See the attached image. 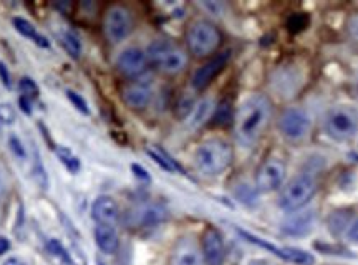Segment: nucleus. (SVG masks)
<instances>
[{"mask_svg": "<svg viewBox=\"0 0 358 265\" xmlns=\"http://www.w3.org/2000/svg\"><path fill=\"white\" fill-rule=\"evenodd\" d=\"M272 118V103L267 96L252 95L239 107L234 118V131L242 146H252L260 140Z\"/></svg>", "mask_w": 358, "mask_h": 265, "instance_id": "f257e3e1", "label": "nucleus"}, {"mask_svg": "<svg viewBox=\"0 0 358 265\" xmlns=\"http://www.w3.org/2000/svg\"><path fill=\"white\" fill-rule=\"evenodd\" d=\"M234 159L233 146L222 140H208L197 146L195 153L196 170L204 176H219Z\"/></svg>", "mask_w": 358, "mask_h": 265, "instance_id": "f03ea898", "label": "nucleus"}, {"mask_svg": "<svg viewBox=\"0 0 358 265\" xmlns=\"http://www.w3.org/2000/svg\"><path fill=\"white\" fill-rule=\"evenodd\" d=\"M148 62L166 75H178L188 66L189 57L179 45L171 40H156L150 45Z\"/></svg>", "mask_w": 358, "mask_h": 265, "instance_id": "7ed1b4c3", "label": "nucleus"}, {"mask_svg": "<svg viewBox=\"0 0 358 265\" xmlns=\"http://www.w3.org/2000/svg\"><path fill=\"white\" fill-rule=\"evenodd\" d=\"M222 35L219 28L208 20H197L191 24L186 33V44L189 53L197 58H204L213 55L221 47Z\"/></svg>", "mask_w": 358, "mask_h": 265, "instance_id": "20e7f679", "label": "nucleus"}, {"mask_svg": "<svg viewBox=\"0 0 358 265\" xmlns=\"http://www.w3.org/2000/svg\"><path fill=\"white\" fill-rule=\"evenodd\" d=\"M317 192V181L310 174H298L282 189L279 205L284 211L294 212L309 203Z\"/></svg>", "mask_w": 358, "mask_h": 265, "instance_id": "39448f33", "label": "nucleus"}, {"mask_svg": "<svg viewBox=\"0 0 358 265\" xmlns=\"http://www.w3.org/2000/svg\"><path fill=\"white\" fill-rule=\"evenodd\" d=\"M133 30V15L125 6H111L103 19V32L109 44L126 40Z\"/></svg>", "mask_w": 358, "mask_h": 265, "instance_id": "423d86ee", "label": "nucleus"}, {"mask_svg": "<svg viewBox=\"0 0 358 265\" xmlns=\"http://www.w3.org/2000/svg\"><path fill=\"white\" fill-rule=\"evenodd\" d=\"M358 129V115L350 108H335L327 116V133L337 141L350 140Z\"/></svg>", "mask_w": 358, "mask_h": 265, "instance_id": "0eeeda50", "label": "nucleus"}, {"mask_svg": "<svg viewBox=\"0 0 358 265\" xmlns=\"http://www.w3.org/2000/svg\"><path fill=\"white\" fill-rule=\"evenodd\" d=\"M279 129L289 141H302L310 131V118L304 109L289 108L282 113Z\"/></svg>", "mask_w": 358, "mask_h": 265, "instance_id": "6e6552de", "label": "nucleus"}, {"mask_svg": "<svg viewBox=\"0 0 358 265\" xmlns=\"http://www.w3.org/2000/svg\"><path fill=\"white\" fill-rule=\"evenodd\" d=\"M285 164L276 158H269L260 164L256 174V188L259 192H272L282 186L285 179Z\"/></svg>", "mask_w": 358, "mask_h": 265, "instance_id": "1a4fd4ad", "label": "nucleus"}, {"mask_svg": "<svg viewBox=\"0 0 358 265\" xmlns=\"http://www.w3.org/2000/svg\"><path fill=\"white\" fill-rule=\"evenodd\" d=\"M229 58H231V50H227V52H222V53L216 55V57L211 58L209 62H206L203 66H199V68L195 71V75H193V78H191L193 88H195L196 91L206 90V88H208L211 83H213V80L216 78L217 75L226 68Z\"/></svg>", "mask_w": 358, "mask_h": 265, "instance_id": "9d476101", "label": "nucleus"}, {"mask_svg": "<svg viewBox=\"0 0 358 265\" xmlns=\"http://www.w3.org/2000/svg\"><path fill=\"white\" fill-rule=\"evenodd\" d=\"M244 237L247 239V241L256 244V246L262 247V249L272 252L276 257H280L284 259L285 262H290V264H297V265H312L315 262L314 255L309 254V252L302 250V249H292V247H282V249H279V247L272 246V244L265 242L262 241V239L256 237V235H251L247 232H241Z\"/></svg>", "mask_w": 358, "mask_h": 265, "instance_id": "9b49d317", "label": "nucleus"}, {"mask_svg": "<svg viewBox=\"0 0 358 265\" xmlns=\"http://www.w3.org/2000/svg\"><path fill=\"white\" fill-rule=\"evenodd\" d=\"M116 66L125 77L128 78H136L140 77L143 71L148 66V55L145 50L138 47H129L125 48L123 52L118 55Z\"/></svg>", "mask_w": 358, "mask_h": 265, "instance_id": "f8f14e48", "label": "nucleus"}, {"mask_svg": "<svg viewBox=\"0 0 358 265\" xmlns=\"http://www.w3.org/2000/svg\"><path fill=\"white\" fill-rule=\"evenodd\" d=\"M201 252L206 265H222L226 259V247L224 239L221 232L214 227L204 230L203 241H201Z\"/></svg>", "mask_w": 358, "mask_h": 265, "instance_id": "ddd939ff", "label": "nucleus"}, {"mask_svg": "<svg viewBox=\"0 0 358 265\" xmlns=\"http://www.w3.org/2000/svg\"><path fill=\"white\" fill-rule=\"evenodd\" d=\"M170 265H204L203 252L195 239L183 237L172 247Z\"/></svg>", "mask_w": 358, "mask_h": 265, "instance_id": "4468645a", "label": "nucleus"}, {"mask_svg": "<svg viewBox=\"0 0 358 265\" xmlns=\"http://www.w3.org/2000/svg\"><path fill=\"white\" fill-rule=\"evenodd\" d=\"M91 216H93L96 224L115 226L118 217H120V209H118L116 201L111 196H100L91 205Z\"/></svg>", "mask_w": 358, "mask_h": 265, "instance_id": "2eb2a0df", "label": "nucleus"}, {"mask_svg": "<svg viewBox=\"0 0 358 265\" xmlns=\"http://www.w3.org/2000/svg\"><path fill=\"white\" fill-rule=\"evenodd\" d=\"M315 214L314 211H294L282 222V230L289 235H305L314 227Z\"/></svg>", "mask_w": 358, "mask_h": 265, "instance_id": "dca6fc26", "label": "nucleus"}, {"mask_svg": "<svg viewBox=\"0 0 358 265\" xmlns=\"http://www.w3.org/2000/svg\"><path fill=\"white\" fill-rule=\"evenodd\" d=\"M123 102L126 107L133 109H143L151 103L153 93H151V88L148 85H143V83H132V85H126L123 93Z\"/></svg>", "mask_w": 358, "mask_h": 265, "instance_id": "f3484780", "label": "nucleus"}, {"mask_svg": "<svg viewBox=\"0 0 358 265\" xmlns=\"http://www.w3.org/2000/svg\"><path fill=\"white\" fill-rule=\"evenodd\" d=\"M95 241L98 249L103 254H115L120 247V237H118L116 229L113 226L96 224L95 227Z\"/></svg>", "mask_w": 358, "mask_h": 265, "instance_id": "a211bd4d", "label": "nucleus"}, {"mask_svg": "<svg viewBox=\"0 0 358 265\" xmlns=\"http://www.w3.org/2000/svg\"><path fill=\"white\" fill-rule=\"evenodd\" d=\"M12 24H14L15 30L19 32L22 37H25V39L33 40V44H37L42 48H48L50 47V42L45 39L42 33L37 32V28L33 27V25L28 22L27 19H24V17H15V19L12 20Z\"/></svg>", "mask_w": 358, "mask_h": 265, "instance_id": "6ab92c4d", "label": "nucleus"}, {"mask_svg": "<svg viewBox=\"0 0 358 265\" xmlns=\"http://www.w3.org/2000/svg\"><path fill=\"white\" fill-rule=\"evenodd\" d=\"M214 109H216V108H214L213 100H211V98L201 100V102L197 103L195 108H193L189 125H191L193 128H199V126H203L206 121H208L209 118L214 115Z\"/></svg>", "mask_w": 358, "mask_h": 265, "instance_id": "aec40b11", "label": "nucleus"}, {"mask_svg": "<svg viewBox=\"0 0 358 265\" xmlns=\"http://www.w3.org/2000/svg\"><path fill=\"white\" fill-rule=\"evenodd\" d=\"M166 217V211L159 205H148L140 212V224L146 227H153L158 226L159 222L164 221Z\"/></svg>", "mask_w": 358, "mask_h": 265, "instance_id": "412c9836", "label": "nucleus"}, {"mask_svg": "<svg viewBox=\"0 0 358 265\" xmlns=\"http://www.w3.org/2000/svg\"><path fill=\"white\" fill-rule=\"evenodd\" d=\"M7 146L8 151L12 153V156L15 159H19L20 163H25L28 159V151L25 148L24 141L17 136V133H10L7 136Z\"/></svg>", "mask_w": 358, "mask_h": 265, "instance_id": "4be33fe9", "label": "nucleus"}, {"mask_svg": "<svg viewBox=\"0 0 358 265\" xmlns=\"http://www.w3.org/2000/svg\"><path fill=\"white\" fill-rule=\"evenodd\" d=\"M62 47L65 48V52L70 55L71 58H80V55H82V44H80V40L77 39V35H73L71 32H63L62 37Z\"/></svg>", "mask_w": 358, "mask_h": 265, "instance_id": "5701e85b", "label": "nucleus"}, {"mask_svg": "<svg viewBox=\"0 0 358 265\" xmlns=\"http://www.w3.org/2000/svg\"><path fill=\"white\" fill-rule=\"evenodd\" d=\"M148 154H150L151 158L154 159L156 163L159 164V166L163 167L164 171H168V172H176V171H179V166H178V164H176L174 159H172V158L170 156V154L164 153L163 149H159V148L148 149Z\"/></svg>", "mask_w": 358, "mask_h": 265, "instance_id": "b1692460", "label": "nucleus"}, {"mask_svg": "<svg viewBox=\"0 0 358 265\" xmlns=\"http://www.w3.org/2000/svg\"><path fill=\"white\" fill-rule=\"evenodd\" d=\"M55 153H57L58 159H60L63 166H65L71 174H77L80 171V159L75 156L69 148H57L55 149Z\"/></svg>", "mask_w": 358, "mask_h": 265, "instance_id": "393cba45", "label": "nucleus"}, {"mask_svg": "<svg viewBox=\"0 0 358 265\" xmlns=\"http://www.w3.org/2000/svg\"><path fill=\"white\" fill-rule=\"evenodd\" d=\"M213 120H214V123L219 126L229 123V121L233 120V109H231V103L222 102L221 104H219V107L214 109Z\"/></svg>", "mask_w": 358, "mask_h": 265, "instance_id": "a878e982", "label": "nucleus"}, {"mask_svg": "<svg viewBox=\"0 0 358 265\" xmlns=\"http://www.w3.org/2000/svg\"><path fill=\"white\" fill-rule=\"evenodd\" d=\"M19 88H20V95L27 96V98L35 100L37 96H39V86H37V83L33 82L32 78L24 77L19 82Z\"/></svg>", "mask_w": 358, "mask_h": 265, "instance_id": "bb28decb", "label": "nucleus"}, {"mask_svg": "<svg viewBox=\"0 0 358 265\" xmlns=\"http://www.w3.org/2000/svg\"><path fill=\"white\" fill-rule=\"evenodd\" d=\"M66 96H69L70 103L73 104V107L77 108L80 113H83V115H90V108H88L87 100L83 98L82 95H78L77 91H73V90H66Z\"/></svg>", "mask_w": 358, "mask_h": 265, "instance_id": "cd10ccee", "label": "nucleus"}, {"mask_svg": "<svg viewBox=\"0 0 358 265\" xmlns=\"http://www.w3.org/2000/svg\"><path fill=\"white\" fill-rule=\"evenodd\" d=\"M48 250L52 252L53 255H57L58 259L63 260L65 264L71 265V259H70V254L66 252L65 247H63V244L60 241H57V239H52V241L48 242Z\"/></svg>", "mask_w": 358, "mask_h": 265, "instance_id": "c85d7f7f", "label": "nucleus"}, {"mask_svg": "<svg viewBox=\"0 0 358 265\" xmlns=\"http://www.w3.org/2000/svg\"><path fill=\"white\" fill-rule=\"evenodd\" d=\"M307 24H309V17L304 15V14H296L287 20V27H289L290 32L304 30V28L307 27Z\"/></svg>", "mask_w": 358, "mask_h": 265, "instance_id": "c756f323", "label": "nucleus"}, {"mask_svg": "<svg viewBox=\"0 0 358 265\" xmlns=\"http://www.w3.org/2000/svg\"><path fill=\"white\" fill-rule=\"evenodd\" d=\"M17 120V113L10 103H0V123L12 125Z\"/></svg>", "mask_w": 358, "mask_h": 265, "instance_id": "7c9ffc66", "label": "nucleus"}, {"mask_svg": "<svg viewBox=\"0 0 358 265\" xmlns=\"http://www.w3.org/2000/svg\"><path fill=\"white\" fill-rule=\"evenodd\" d=\"M348 222V216H343L342 212H335L334 216L330 217V227H332V232L340 234L342 230L347 227Z\"/></svg>", "mask_w": 358, "mask_h": 265, "instance_id": "2f4dec72", "label": "nucleus"}, {"mask_svg": "<svg viewBox=\"0 0 358 265\" xmlns=\"http://www.w3.org/2000/svg\"><path fill=\"white\" fill-rule=\"evenodd\" d=\"M235 196L246 204H249L251 201H254V191H252L249 186H239L238 191H235Z\"/></svg>", "mask_w": 358, "mask_h": 265, "instance_id": "473e14b6", "label": "nucleus"}, {"mask_svg": "<svg viewBox=\"0 0 358 265\" xmlns=\"http://www.w3.org/2000/svg\"><path fill=\"white\" fill-rule=\"evenodd\" d=\"M0 80H2L3 86L6 88H12V77H10V71H8L7 65L3 62H0Z\"/></svg>", "mask_w": 358, "mask_h": 265, "instance_id": "72a5a7b5", "label": "nucleus"}, {"mask_svg": "<svg viewBox=\"0 0 358 265\" xmlns=\"http://www.w3.org/2000/svg\"><path fill=\"white\" fill-rule=\"evenodd\" d=\"M347 30L350 33L352 39L358 42V14L350 17V20H348L347 24Z\"/></svg>", "mask_w": 358, "mask_h": 265, "instance_id": "f704fd0d", "label": "nucleus"}, {"mask_svg": "<svg viewBox=\"0 0 358 265\" xmlns=\"http://www.w3.org/2000/svg\"><path fill=\"white\" fill-rule=\"evenodd\" d=\"M132 171L134 172V176H136L138 179L145 181V183H150L151 178H150L148 171H146L143 166H140V164H132Z\"/></svg>", "mask_w": 358, "mask_h": 265, "instance_id": "c9c22d12", "label": "nucleus"}, {"mask_svg": "<svg viewBox=\"0 0 358 265\" xmlns=\"http://www.w3.org/2000/svg\"><path fill=\"white\" fill-rule=\"evenodd\" d=\"M32 102H33V100L27 98V96L20 95L19 104H20V108H22V111L27 113V115H30V113H32Z\"/></svg>", "mask_w": 358, "mask_h": 265, "instance_id": "e433bc0d", "label": "nucleus"}, {"mask_svg": "<svg viewBox=\"0 0 358 265\" xmlns=\"http://www.w3.org/2000/svg\"><path fill=\"white\" fill-rule=\"evenodd\" d=\"M203 7L208 8L209 12H213V14H219L224 8L221 2H203Z\"/></svg>", "mask_w": 358, "mask_h": 265, "instance_id": "4c0bfd02", "label": "nucleus"}, {"mask_svg": "<svg viewBox=\"0 0 358 265\" xmlns=\"http://www.w3.org/2000/svg\"><path fill=\"white\" fill-rule=\"evenodd\" d=\"M10 250V241L7 237H0V255L7 254Z\"/></svg>", "mask_w": 358, "mask_h": 265, "instance_id": "58836bf2", "label": "nucleus"}, {"mask_svg": "<svg viewBox=\"0 0 358 265\" xmlns=\"http://www.w3.org/2000/svg\"><path fill=\"white\" fill-rule=\"evenodd\" d=\"M348 239L353 242H358V221L350 227V230H348Z\"/></svg>", "mask_w": 358, "mask_h": 265, "instance_id": "ea45409f", "label": "nucleus"}, {"mask_svg": "<svg viewBox=\"0 0 358 265\" xmlns=\"http://www.w3.org/2000/svg\"><path fill=\"white\" fill-rule=\"evenodd\" d=\"M2 265H24V262L19 257H10V259H7Z\"/></svg>", "mask_w": 358, "mask_h": 265, "instance_id": "a19ab883", "label": "nucleus"}, {"mask_svg": "<svg viewBox=\"0 0 358 265\" xmlns=\"http://www.w3.org/2000/svg\"><path fill=\"white\" fill-rule=\"evenodd\" d=\"M96 265H107V264H105L103 260H100V259H98V260H96Z\"/></svg>", "mask_w": 358, "mask_h": 265, "instance_id": "79ce46f5", "label": "nucleus"}]
</instances>
